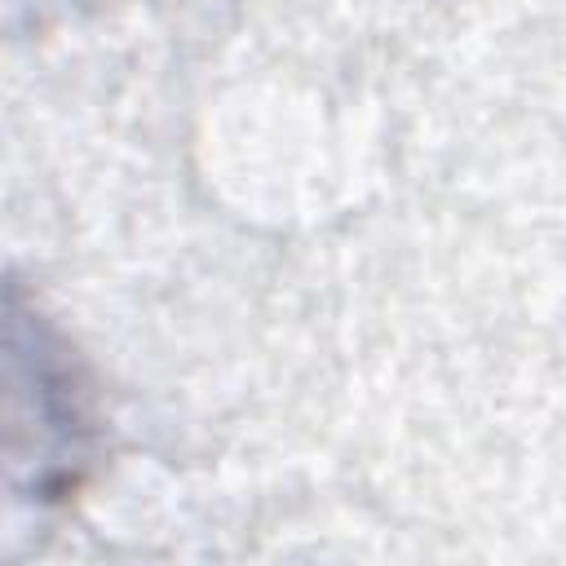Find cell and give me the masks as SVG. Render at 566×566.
<instances>
[{"mask_svg":"<svg viewBox=\"0 0 566 566\" xmlns=\"http://www.w3.org/2000/svg\"><path fill=\"white\" fill-rule=\"evenodd\" d=\"M88 433V394L66 340L18 287L0 283V504L66 491Z\"/></svg>","mask_w":566,"mask_h":566,"instance_id":"cell-1","label":"cell"}]
</instances>
